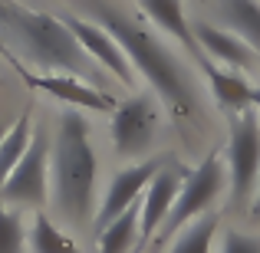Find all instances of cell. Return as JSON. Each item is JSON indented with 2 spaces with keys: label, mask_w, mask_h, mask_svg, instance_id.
<instances>
[{
  "label": "cell",
  "mask_w": 260,
  "mask_h": 253,
  "mask_svg": "<svg viewBox=\"0 0 260 253\" xmlns=\"http://www.w3.org/2000/svg\"><path fill=\"white\" fill-rule=\"evenodd\" d=\"M89 17L99 26H106L128 56L135 76L142 79L165 112L181 125V138L194 145L208 132V105H204V92L194 79V69L188 56L178 53L175 43H168L165 33H155L142 23L139 17H128L122 7L109 4V0H86Z\"/></svg>",
  "instance_id": "6da1fadb"
},
{
  "label": "cell",
  "mask_w": 260,
  "mask_h": 253,
  "mask_svg": "<svg viewBox=\"0 0 260 253\" xmlns=\"http://www.w3.org/2000/svg\"><path fill=\"white\" fill-rule=\"evenodd\" d=\"M50 207L63 227L86 234L99 210V152L83 109L63 105L50 128Z\"/></svg>",
  "instance_id": "7a4b0ae2"
},
{
  "label": "cell",
  "mask_w": 260,
  "mask_h": 253,
  "mask_svg": "<svg viewBox=\"0 0 260 253\" xmlns=\"http://www.w3.org/2000/svg\"><path fill=\"white\" fill-rule=\"evenodd\" d=\"M0 43L4 56H20L43 73L76 76L109 92V73L79 46L59 13L37 10L23 0H0Z\"/></svg>",
  "instance_id": "3957f363"
},
{
  "label": "cell",
  "mask_w": 260,
  "mask_h": 253,
  "mask_svg": "<svg viewBox=\"0 0 260 253\" xmlns=\"http://www.w3.org/2000/svg\"><path fill=\"white\" fill-rule=\"evenodd\" d=\"M221 194H228V168H224L221 148H211L194 168H188V174L181 181V191H178L172 210H168L165 224H161V230L155 234L152 243H168L191 221H198L204 214H214Z\"/></svg>",
  "instance_id": "277c9868"
},
{
  "label": "cell",
  "mask_w": 260,
  "mask_h": 253,
  "mask_svg": "<svg viewBox=\"0 0 260 253\" xmlns=\"http://www.w3.org/2000/svg\"><path fill=\"white\" fill-rule=\"evenodd\" d=\"M161 115L165 105L158 102V95L148 92H132L109 112V141L119 161H142L152 158V148L158 145L161 135Z\"/></svg>",
  "instance_id": "5b68a950"
},
{
  "label": "cell",
  "mask_w": 260,
  "mask_h": 253,
  "mask_svg": "<svg viewBox=\"0 0 260 253\" xmlns=\"http://www.w3.org/2000/svg\"><path fill=\"white\" fill-rule=\"evenodd\" d=\"M228 168V194L234 207L250 210L260 188V112L254 105L247 112L228 115V138L221 145Z\"/></svg>",
  "instance_id": "8992f818"
},
{
  "label": "cell",
  "mask_w": 260,
  "mask_h": 253,
  "mask_svg": "<svg viewBox=\"0 0 260 253\" xmlns=\"http://www.w3.org/2000/svg\"><path fill=\"white\" fill-rule=\"evenodd\" d=\"M0 201L17 210H46L50 204V128L43 122L33 128L30 148L0 188Z\"/></svg>",
  "instance_id": "52a82bcc"
},
{
  "label": "cell",
  "mask_w": 260,
  "mask_h": 253,
  "mask_svg": "<svg viewBox=\"0 0 260 253\" xmlns=\"http://www.w3.org/2000/svg\"><path fill=\"white\" fill-rule=\"evenodd\" d=\"M165 161L168 158H142V161H128V165H122L115 171V174L109 177L102 197H99V210H95L92 230H102L109 221H115V217L125 214L128 207H135Z\"/></svg>",
  "instance_id": "ba28073f"
},
{
  "label": "cell",
  "mask_w": 260,
  "mask_h": 253,
  "mask_svg": "<svg viewBox=\"0 0 260 253\" xmlns=\"http://www.w3.org/2000/svg\"><path fill=\"white\" fill-rule=\"evenodd\" d=\"M59 17L66 20V26H70L73 37L79 40V46H83L89 56H92L95 63L109 73V79H112L115 86L135 89L139 76H135L128 56L122 53V46L115 43V37L106 30V26H99L95 20H89V17H79V13H59Z\"/></svg>",
  "instance_id": "9c48e42d"
},
{
  "label": "cell",
  "mask_w": 260,
  "mask_h": 253,
  "mask_svg": "<svg viewBox=\"0 0 260 253\" xmlns=\"http://www.w3.org/2000/svg\"><path fill=\"white\" fill-rule=\"evenodd\" d=\"M17 73L30 89H37V92L50 95V99L63 102V105H70V109H83V112H112V109L119 105V99H115L112 92L86 83V79L59 76V73H30L20 63H17Z\"/></svg>",
  "instance_id": "30bf717a"
},
{
  "label": "cell",
  "mask_w": 260,
  "mask_h": 253,
  "mask_svg": "<svg viewBox=\"0 0 260 253\" xmlns=\"http://www.w3.org/2000/svg\"><path fill=\"white\" fill-rule=\"evenodd\" d=\"M184 174H188V168H181L178 161L168 158L165 165L158 168V174L152 177V184L145 188V194H142V201H139V247L142 250H145L148 243L155 240V234L161 230V224H165L168 210H172L178 191H181Z\"/></svg>",
  "instance_id": "8fae6325"
},
{
  "label": "cell",
  "mask_w": 260,
  "mask_h": 253,
  "mask_svg": "<svg viewBox=\"0 0 260 253\" xmlns=\"http://www.w3.org/2000/svg\"><path fill=\"white\" fill-rule=\"evenodd\" d=\"M191 26H194V40H198V46H201L204 59H211V63L224 66V69H231V73H241V76L260 69V56L224 23H214V20H191Z\"/></svg>",
  "instance_id": "7c38bea8"
},
{
  "label": "cell",
  "mask_w": 260,
  "mask_h": 253,
  "mask_svg": "<svg viewBox=\"0 0 260 253\" xmlns=\"http://www.w3.org/2000/svg\"><path fill=\"white\" fill-rule=\"evenodd\" d=\"M135 7L142 10V17H148L158 26V33H165L175 46H181V53L198 69L208 63L201 46H198V40H194V26H191V17L184 10V0H135Z\"/></svg>",
  "instance_id": "4fadbf2b"
},
{
  "label": "cell",
  "mask_w": 260,
  "mask_h": 253,
  "mask_svg": "<svg viewBox=\"0 0 260 253\" xmlns=\"http://www.w3.org/2000/svg\"><path fill=\"white\" fill-rule=\"evenodd\" d=\"M198 73L208 79L211 99H214V105L221 109L224 115L247 112V109L254 105V86H250L247 79L241 76V73H231V69H224V66L211 63V59H208V63H204Z\"/></svg>",
  "instance_id": "5bb4252c"
},
{
  "label": "cell",
  "mask_w": 260,
  "mask_h": 253,
  "mask_svg": "<svg viewBox=\"0 0 260 253\" xmlns=\"http://www.w3.org/2000/svg\"><path fill=\"white\" fill-rule=\"evenodd\" d=\"M26 253H83V250L56 217H50L46 210H33L30 224H26Z\"/></svg>",
  "instance_id": "9a60e30c"
},
{
  "label": "cell",
  "mask_w": 260,
  "mask_h": 253,
  "mask_svg": "<svg viewBox=\"0 0 260 253\" xmlns=\"http://www.w3.org/2000/svg\"><path fill=\"white\" fill-rule=\"evenodd\" d=\"M217 20L260 56V0H214Z\"/></svg>",
  "instance_id": "2e32d148"
},
{
  "label": "cell",
  "mask_w": 260,
  "mask_h": 253,
  "mask_svg": "<svg viewBox=\"0 0 260 253\" xmlns=\"http://www.w3.org/2000/svg\"><path fill=\"white\" fill-rule=\"evenodd\" d=\"M139 247V204L95 230V253H132Z\"/></svg>",
  "instance_id": "e0dca14e"
},
{
  "label": "cell",
  "mask_w": 260,
  "mask_h": 253,
  "mask_svg": "<svg viewBox=\"0 0 260 253\" xmlns=\"http://www.w3.org/2000/svg\"><path fill=\"white\" fill-rule=\"evenodd\" d=\"M217 234H221V221L217 214H204L191 221L181 234L168 240L165 253H214L217 250Z\"/></svg>",
  "instance_id": "ac0fdd59"
},
{
  "label": "cell",
  "mask_w": 260,
  "mask_h": 253,
  "mask_svg": "<svg viewBox=\"0 0 260 253\" xmlns=\"http://www.w3.org/2000/svg\"><path fill=\"white\" fill-rule=\"evenodd\" d=\"M33 115L30 112H20L17 119H13L10 132L4 135V141H0V188L7 184V177H10V171L20 165V158H23V152L30 148V138H33Z\"/></svg>",
  "instance_id": "d6986e66"
},
{
  "label": "cell",
  "mask_w": 260,
  "mask_h": 253,
  "mask_svg": "<svg viewBox=\"0 0 260 253\" xmlns=\"http://www.w3.org/2000/svg\"><path fill=\"white\" fill-rule=\"evenodd\" d=\"M0 253H26V221L23 210L0 201Z\"/></svg>",
  "instance_id": "ffe728a7"
},
{
  "label": "cell",
  "mask_w": 260,
  "mask_h": 253,
  "mask_svg": "<svg viewBox=\"0 0 260 253\" xmlns=\"http://www.w3.org/2000/svg\"><path fill=\"white\" fill-rule=\"evenodd\" d=\"M214 253H260V234L224 227L221 234H217V250Z\"/></svg>",
  "instance_id": "44dd1931"
},
{
  "label": "cell",
  "mask_w": 260,
  "mask_h": 253,
  "mask_svg": "<svg viewBox=\"0 0 260 253\" xmlns=\"http://www.w3.org/2000/svg\"><path fill=\"white\" fill-rule=\"evenodd\" d=\"M10 125H13V119L4 112V109H0V141H4V135H7V132H10Z\"/></svg>",
  "instance_id": "7402d4cb"
},
{
  "label": "cell",
  "mask_w": 260,
  "mask_h": 253,
  "mask_svg": "<svg viewBox=\"0 0 260 253\" xmlns=\"http://www.w3.org/2000/svg\"><path fill=\"white\" fill-rule=\"evenodd\" d=\"M250 217H254V221L260 224V188H257V194H254V201H250V210H247Z\"/></svg>",
  "instance_id": "603a6c76"
},
{
  "label": "cell",
  "mask_w": 260,
  "mask_h": 253,
  "mask_svg": "<svg viewBox=\"0 0 260 253\" xmlns=\"http://www.w3.org/2000/svg\"><path fill=\"white\" fill-rule=\"evenodd\" d=\"M254 109H257V112H260V83L254 86Z\"/></svg>",
  "instance_id": "cb8c5ba5"
},
{
  "label": "cell",
  "mask_w": 260,
  "mask_h": 253,
  "mask_svg": "<svg viewBox=\"0 0 260 253\" xmlns=\"http://www.w3.org/2000/svg\"><path fill=\"white\" fill-rule=\"evenodd\" d=\"M0 56H4V43H0Z\"/></svg>",
  "instance_id": "d4e9b609"
}]
</instances>
